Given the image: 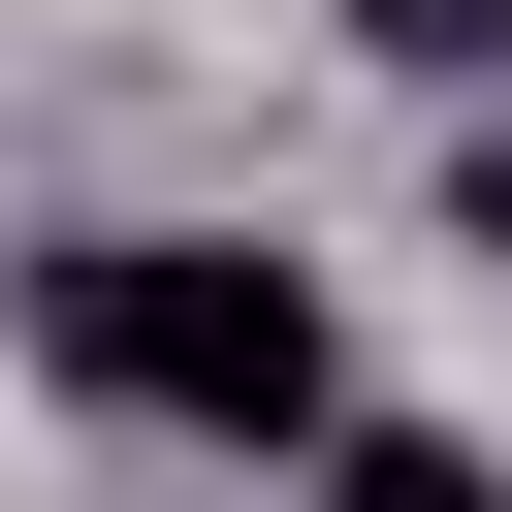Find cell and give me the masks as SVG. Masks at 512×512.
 Listing matches in <instances>:
<instances>
[{
	"label": "cell",
	"mask_w": 512,
	"mask_h": 512,
	"mask_svg": "<svg viewBox=\"0 0 512 512\" xmlns=\"http://www.w3.org/2000/svg\"><path fill=\"white\" fill-rule=\"evenodd\" d=\"M32 352H64L96 416H160V448H320V288H288L256 224H96V256H32Z\"/></svg>",
	"instance_id": "obj_1"
},
{
	"label": "cell",
	"mask_w": 512,
	"mask_h": 512,
	"mask_svg": "<svg viewBox=\"0 0 512 512\" xmlns=\"http://www.w3.org/2000/svg\"><path fill=\"white\" fill-rule=\"evenodd\" d=\"M448 256H512V128H480V160H448Z\"/></svg>",
	"instance_id": "obj_4"
},
{
	"label": "cell",
	"mask_w": 512,
	"mask_h": 512,
	"mask_svg": "<svg viewBox=\"0 0 512 512\" xmlns=\"http://www.w3.org/2000/svg\"><path fill=\"white\" fill-rule=\"evenodd\" d=\"M352 64H416V96H448V64H512V0H352Z\"/></svg>",
	"instance_id": "obj_3"
},
{
	"label": "cell",
	"mask_w": 512,
	"mask_h": 512,
	"mask_svg": "<svg viewBox=\"0 0 512 512\" xmlns=\"http://www.w3.org/2000/svg\"><path fill=\"white\" fill-rule=\"evenodd\" d=\"M320 512H512V480H480V448H416V416H352V448H320Z\"/></svg>",
	"instance_id": "obj_2"
}]
</instances>
